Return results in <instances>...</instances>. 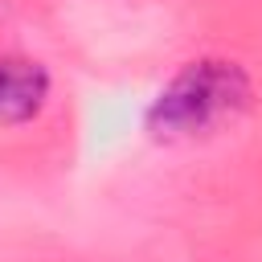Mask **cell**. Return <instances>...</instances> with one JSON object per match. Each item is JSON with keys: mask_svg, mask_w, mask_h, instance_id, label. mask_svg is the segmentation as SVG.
Here are the masks:
<instances>
[{"mask_svg": "<svg viewBox=\"0 0 262 262\" xmlns=\"http://www.w3.org/2000/svg\"><path fill=\"white\" fill-rule=\"evenodd\" d=\"M250 102V78L237 61H188L147 111L156 139H196L237 119Z\"/></svg>", "mask_w": 262, "mask_h": 262, "instance_id": "obj_1", "label": "cell"}, {"mask_svg": "<svg viewBox=\"0 0 262 262\" xmlns=\"http://www.w3.org/2000/svg\"><path fill=\"white\" fill-rule=\"evenodd\" d=\"M45 94H49V74L41 70V61L0 53V127L33 119L45 106Z\"/></svg>", "mask_w": 262, "mask_h": 262, "instance_id": "obj_2", "label": "cell"}]
</instances>
